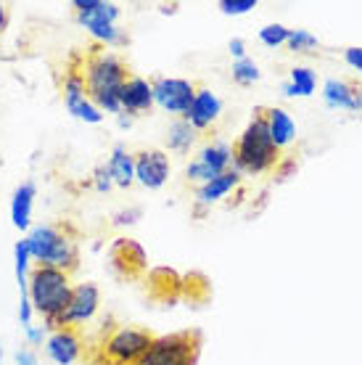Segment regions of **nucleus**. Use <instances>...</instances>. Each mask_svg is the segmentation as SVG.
<instances>
[{
    "label": "nucleus",
    "instance_id": "4be33fe9",
    "mask_svg": "<svg viewBox=\"0 0 362 365\" xmlns=\"http://www.w3.org/2000/svg\"><path fill=\"white\" fill-rule=\"evenodd\" d=\"M148 292L159 302H172L182 292V278L170 267H156L154 273L148 275Z\"/></svg>",
    "mask_w": 362,
    "mask_h": 365
},
{
    "label": "nucleus",
    "instance_id": "c85d7f7f",
    "mask_svg": "<svg viewBox=\"0 0 362 365\" xmlns=\"http://www.w3.org/2000/svg\"><path fill=\"white\" fill-rule=\"evenodd\" d=\"M296 170H299V165H296V159H294V156H281V162L272 167V180L286 182L289 178L296 175Z\"/></svg>",
    "mask_w": 362,
    "mask_h": 365
},
{
    "label": "nucleus",
    "instance_id": "f8f14e48",
    "mask_svg": "<svg viewBox=\"0 0 362 365\" xmlns=\"http://www.w3.org/2000/svg\"><path fill=\"white\" fill-rule=\"evenodd\" d=\"M46 355L53 365H74L85 357L80 329H53L46 339Z\"/></svg>",
    "mask_w": 362,
    "mask_h": 365
},
{
    "label": "nucleus",
    "instance_id": "ddd939ff",
    "mask_svg": "<svg viewBox=\"0 0 362 365\" xmlns=\"http://www.w3.org/2000/svg\"><path fill=\"white\" fill-rule=\"evenodd\" d=\"M219 114H222V98H219L217 93H212L209 88H196L193 103H190V109L185 111L182 119H185L196 133H207V130L219 119Z\"/></svg>",
    "mask_w": 362,
    "mask_h": 365
},
{
    "label": "nucleus",
    "instance_id": "7ed1b4c3",
    "mask_svg": "<svg viewBox=\"0 0 362 365\" xmlns=\"http://www.w3.org/2000/svg\"><path fill=\"white\" fill-rule=\"evenodd\" d=\"M281 148L272 143V135L267 130L264 106L254 109V117L249 119L246 130L233 146V165L238 173L246 175H264L272 173V167L281 162Z\"/></svg>",
    "mask_w": 362,
    "mask_h": 365
},
{
    "label": "nucleus",
    "instance_id": "2eb2a0df",
    "mask_svg": "<svg viewBox=\"0 0 362 365\" xmlns=\"http://www.w3.org/2000/svg\"><path fill=\"white\" fill-rule=\"evenodd\" d=\"M119 106H122V114H130V117L151 111L154 109V88H151V83L138 77V74H130L127 83L122 85V93H119Z\"/></svg>",
    "mask_w": 362,
    "mask_h": 365
},
{
    "label": "nucleus",
    "instance_id": "c9c22d12",
    "mask_svg": "<svg viewBox=\"0 0 362 365\" xmlns=\"http://www.w3.org/2000/svg\"><path fill=\"white\" fill-rule=\"evenodd\" d=\"M344 58H346V64L352 66V69L362 72V48H346Z\"/></svg>",
    "mask_w": 362,
    "mask_h": 365
},
{
    "label": "nucleus",
    "instance_id": "aec40b11",
    "mask_svg": "<svg viewBox=\"0 0 362 365\" xmlns=\"http://www.w3.org/2000/svg\"><path fill=\"white\" fill-rule=\"evenodd\" d=\"M106 170H109L114 185L130 188L135 182V154H130L125 146H114L109 154V162H106Z\"/></svg>",
    "mask_w": 362,
    "mask_h": 365
},
{
    "label": "nucleus",
    "instance_id": "5701e85b",
    "mask_svg": "<svg viewBox=\"0 0 362 365\" xmlns=\"http://www.w3.org/2000/svg\"><path fill=\"white\" fill-rule=\"evenodd\" d=\"M196 140H199V133L190 128L185 119H175L172 125H170V130H167V148L172 151V154H190V148L196 146Z\"/></svg>",
    "mask_w": 362,
    "mask_h": 365
},
{
    "label": "nucleus",
    "instance_id": "c756f323",
    "mask_svg": "<svg viewBox=\"0 0 362 365\" xmlns=\"http://www.w3.org/2000/svg\"><path fill=\"white\" fill-rule=\"evenodd\" d=\"M252 9H257V0H219V11L225 16H241Z\"/></svg>",
    "mask_w": 362,
    "mask_h": 365
},
{
    "label": "nucleus",
    "instance_id": "6e6552de",
    "mask_svg": "<svg viewBox=\"0 0 362 365\" xmlns=\"http://www.w3.org/2000/svg\"><path fill=\"white\" fill-rule=\"evenodd\" d=\"M100 310V289L95 283H77L72 289L69 304L63 307V312L53 320V329H82L88 326Z\"/></svg>",
    "mask_w": 362,
    "mask_h": 365
},
{
    "label": "nucleus",
    "instance_id": "b1692460",
    "mask_svg": "<svg viewBox=\"0 0 362 365\" xmlns=\"http://www.w3.org/2000/svg\"><path fill=\"white\" fill-rule=\"evenodd\" d=\"M315 88H317L315 72H312L309 66H294L289 83L283 85V93L291 96V98H294V96H312Z\"/></svg>",
    "mask_w": 362,
    "mask_h": 365
},
{
    "label": "nucleus",
    "instance_id": "9b49d317",
    "mask_svg": "<svg viewBox=\"0 0 362 365\" xmlns=\"http://www.w3.org/2000/svg\"><path fill=\"white\" fill-rule=\"evenodd\" d=\"M170 173H172V165L162 148H143L135 154V182H140L148 191L162 188L170 180Z\"/></svg>",
    "mask_w": 362,
    "mask_h": 365
},
{
    "label": "nucleus",
    "instance_id": "bb28decb",
    "mask_svg": "<svg viewBox=\"0 0 362 365\" xmlns=\"http://www.w3.org/2000/svg\"><path fill=\"white\" fill-rule=\"evenodd\" d=\"M286 46H289L291 53H309V51L317 48V37L312 32H307V29H291Z\"/></svg>",
    "mask_w": 362,
    "mask_h": 365
},
{
    "label": "nucleus",
    "instance_id": "473e14b6",
    "mask_svg": "<svg viewBox=\"0 0 362 365\" xmlns=\"http://www.w3.org/2000/svg\"><path fill=\"white\" fill-rule=\"evenodd\" d=\"M24 334H27V341H29V347H43L46 344V339H48V329L46 326H27L24 329Z\"/></svg>",
    "mask_w": 362,
    "mask_h": 365
},
{
    "label": "nucleus",
    "instance_id": "2f4dec72",
    "mask_svg": "<svg viewBox=\"0 0 362 365\" xmlns=\"http://www.w3.org/2000/svg\"><path fill=\"white\" fill-rule=\"evenodd\" d=\"M32 318H35V307H32L27 292H21V299H19V320L27 329V326H32Z\"/></svg>",
    "mask_w": 362,
    "mask_h": 365
},
{
    "label": "nucleus",
    "instance_id": "a211bd4d",
    "mask_svg": "<svg viewBox=\"0 0 362 365\" xmlns=\"http://www.w3.org/2000/svg\"><path fill=\"white\" fill-rule=\"evenodd\" d=\"M264 119H267V130L272 135V143L281 148H289L296 140V122L291 114L281 106H264Z\"/></svg>",
    "mask_w": 362,
    "mask_h": 365
},
{
    "label": "nucleus",
    "instance_id": "20e7f679",
    "mask_svg": "<svg viewBox=\"0 0 362 365\" xmlns=\"http://www.w3.org/2000/svg\"><path fill=\"white\" fill-rule=\"evenodd\" d=\"M72 275L56 270V267L35 265L27 278V297L40 318L46 320V329L53 326V320L63 312L72 297Z\"/></svg>",
    "mask_w": 362,
    "mask_h": 365
},
{
    "label": "nucleus",
    "instance_id": "4468645a",
    "mask_svg": "<svg viewBox=\"0 0 362 365\" xmlns=\"http://www.w3.org/2000/svg\"><path fill=\"white\" fill-rule=\"evenodd\" d=\"M328 109H344V111H362V83L354 77H331L323 88Z\"/></svg>",
    "mask_w": 362,
    "mask_h": 365
},
{
    "label": "nucleus",
    "instance_id": "e433bc0d",
    "mask_svg": "<svg viewBox=\"0 0 362 365\" xmlns=\"http://www.w3.org/2000/svg\"><path fill=\"white\" fill-rule=\"evenodd\" d=\"M230 56H236V61L246 58V43L241 40V37H236V40H230Z\"/></svg>",
    "mask_w": 362,
    "mask_h": 365
},
{
    "label": "nucleus",
    "instance_id": "0eeeda50",
    "mask_svg": "<svg viewBox=\"0 0 362 365\" xmlns=\"http://www.w3.org/2000/svg\"><path fill=\"white\" fill-rule=\"evenodd\" d=\"M61 98H63L66 111H69L74 119H80V122H85V125H100V122H103V111L93 103L90 96H88V88H85L80 53L69 56V61H66V66H63Z\"/></svg>",
    "mask_w": 362,
    "mask_h": 365
},
{
    "label": "nucleus",
    "instance_id": "f3484780",
    "mask_svg": "<svg viewBox=\"0 0 362 365\" xmlns=\"http://www.w3.org/2000/svg\"><path fill=\"white\" fill-rule=\"evenodd\" d=\"M72 9L82 27H90V24H117L119 19V6L117 3H106V0H74Z\"/></svg>",
    "mask_w": 362,
    "mask_h": 365
},
{
    "label": "nucleus",
    "instance_id": "1a4fd4ad",
    "mask_svg": "<svg viewBox=\"0 0 362 365\" xmlns=\"http://www.w3.org/2000/svg\"><path fill=\"white\" fill-rule=\"evenodd\" d=\"M151 88H154V103H159L170 114L185 117L199 85L190 83V80H182V77H156Z\"/></svg>",
    "mask_w": 362,
    "mask_h": 365
},
{
    "label": "nucleus",
    "instance_id": "6ab92c4d",
    "mask_svg": "<svg viewBox=\"0 0 362 365\" xmlns=\"http://www.w3.org/2000/svg\"><path fill=\"white\" fill-rule=\"evenodd\" d=\"M241 185V173L238 170H227V173L217 175V178H212L209 182H204V185H199L196 188V201L199 204H214V201L225 199L227 193H233Z\"/></svg>",
    "mask_w": 362,
    "mask_h": 365
},
{
    "label": "nucleus",
    "instance_id": "dca6fc26",
    "mask_svg": "<svg viewBox=\"0 0 362 365\" xmlns=\"http://www.w3.org/2000/svg\"><path fill=\"white\" fill-rule=\"evenodd\" d=\"M37 199V185L32 180L19 182L14 188V196H11V222L16 230H27L32 228V207H35Z\"/></svg>",
    "mask_w": 362,
    "mask_h": 365
},
{
    "label": "nucleus",
    "instance_id": "f704fd0d",
    "mask_svg": "<svg viewBox=\"0 0 362 365\" xmlns=\"http://www.w3.org/2000/svg\"><path fill=\"white\" fill-rule=\"evenodd\" d=\"M14 360H16V365H40V363H37L35 349H29V347L16 349V355H14Z\"/></svg>",
    "mask_w": 362,
    "mask_h": 365
},
{
    "label": "nucleus",
    "instance_id": "39448f33",
    "mask_svg": "<svg viewBox=\"0 0 362 365\" xmlns=\"http://www.w3.org/2000/svg\"><path fill=\"white\" fill-rule=\"evenodd\" d=\"M154 334L140 326H119L100 339L93 355V365H133L151 347Z\"/></svg>",
    "mask_w": 362,
    "mask_h": 365
},
{
    "label": "nucleus",
    "instance_id": "393cba45",
    "mask_svg": "<svg viewBox=\"0 0 362 365\" xmlns=\"http://www.w3.org/2000/svg\"><path fill=\"white\" fill-rule=\"evenodd\" d=\"M32 255H29V247L27 241L21 238L14 244V273H16V281H19V292H27V278L32 273Z\"/></svg>",
    "mask_w": 362,
    "mask_h": 365
},
{
    "label": "nucleus",
    "instance_id": "7c9ffc66",
    "mask_svg": "<svg viewBox=\"0 0 362 365\" xmlns=\"http://www.w3.org/2000/svg\"><path fill=\"white\" fill-rule=\"evenodd\" d=\"M90 185H93V188H95L98 193H109L111 188H114V180H111V175H109V170H106V165L95 167V173H93Z\"/></svg>",
    "mask_w": 362,
    "mask_h": 365
},
{
    "label": "nucleus",
    "instance_id": "f03ea898",
    "mask_svg": "<svg viewBox=\"0 0 362 365\" xmlns=\"http://www.w3.org/2000/svg\"><path fill=\"white\" fill-rule=\"evenodd\" d=\"M32 255V262L43 267H56L72 275L80 265V247L66 222H48V225H35L24 236Z\"/></svg>",
    "mask_w": 362,
    "mask_h": 365
},
{
    "label": "nucleus",
    "instance_id": "58836bf2",
    "mask_svg": "<svg viewBox=\"0 0 362 365\" xmlns=\"http://www.w3.org/2000/svg\"><path fill=\"white\" fill-rule=\"evenodd\" d=\"M0 360H3V349H0Z\"/></svg>",
    "mask_w": 362,
    "mask_h": 365
},
{
    "label": "nucleus",
    "instance_id": "a878e982",
    "mask_svg": "<svg viewBox=\"0 0 362 365\" xmlns=\"http://www.w3.org/2000/svg\"><path fill=\"white\" fill-rule=\"evenodd\" d=\"M257 80H259V66L254 64L249 56L233 64V83H236V85H241V88H249V85H254Z\"/></svg>",
    "mask_w": 362,
    "mask_h": 365
},
{
    "label": "nucleus",
    "instance_id": "412c9836",
    "mask_svg": "<svg viewBox=\"0 0 362 365\" xmlns=\"http://www.w3.org/2000/svg\"><path fill=\"white\" fill-rule=\"evenodd\" d=\"M196 162L207 167L212 175H222L233 165V148L227 146V143H222V140H209V143H204L199 148Z\"/></svg>",
    "mask_w": 362,
    "mask_h": 365
},
{
    "label": "nucleus",
    "instance_id": "f257e3e1",
    "mask_svg": "<svg viewBox=\"0 0 362 365\" xmlns=\"http://www.w3.org/2000/svg\"><path fill=\"white\" fill-rule=\"evenodd\" d=\"M80 56L82 77H85V88H88L90 101L100 111L122 114L119 93H122V85L130 77L125 58L117 56L114 51H106L103 46H90L88 51H80Z\"/></svg>",
    "mask_w": 362,
    "mask_h": 365
},
{
    "label": "nucleus",
    "instance_id": "72a5a7b5",
    "mask_svg": "<svg viewBox=\"0 0 362 365\" xmlns=\"http://www.w3.org/2000/svg\"><path fill=\"white\" fill-rule=\"evenodd\" d=\"M138 220H140V210L130 207V210H122L114 215V225H135Z\"/></svg>",
    "mask_w": 362,
    "mask_h": 365
},
{
    "label": "nucleus",
    "instance_id": "423d86ee",
    "mask_svg": "<svg viewBox=\"0 0 362 365\" xmlns=\"http://www.w3.org/2000/svg\"><path fill=\"white\" fill-rule=\"evenodd\" d=\"M201 349L199 331H177L154 336L151 347L133 365H196Z\"/></svg>",
    "mask_w": 362,
    "mask_h": 365
},
{
    "label": "nucleus",
    "instance_id": "9d476101",
    "mask_svg": "<svg viewBox=\"0 0 362 365\" xmlns=\"http://www.w3.org/2000/svg\"><path fill=\"white\" fill-rule=\"evenodd\" d=\"M111 265L122 278H130V281H138L143 278L145 270H148V257H145V249L138 244L135 238H117L109 249Z\"/></svg>",
    "mask_w": 362,
    "mask_h": 365
},
{
    "label": "nucleus",
    "instance_id": "cd10ccee",
    "mask_svg": "<svg viewBox=\"0 0 362 365\" xmlns=\"http://www.w3.org/2000/svg\"><path fill=\"white\" fill-rule=\"evenodd\" d=\"M291 29L283 27V24H267V27L259 29V40H262L267 48H278V46H286V40H289Z\"/></svg>",
    "mask_w": 362,
    "mask_h": 365
},
{
    "label": "nucleus",
    "instance_id": "4c0bfd02",
    "mask_svg": "<svg viewBox=\"0 0 362 365\" xmlns=\"http://www.w3.org/2000/svg\"><path fill=\"white\" fill-rule=\"evenodd\" d=\"M6 27H9V6L0 3V35L6 32Z\"/></svg>",
    "mask_w": 362,
    "mask_h": 365
}]
</instances>
